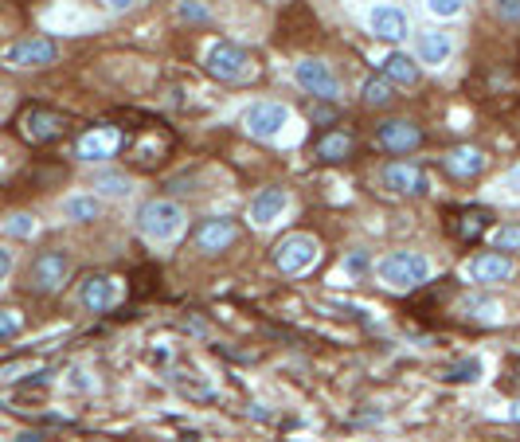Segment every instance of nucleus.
Here are the masks:
<instances>
[{
  "instance_id": "ea45409f",
  "label": "nucleus",
  "mask_w": 520,
  "mask_h": 442,
  "mask_svg": "<svg viewBox=\"0 0 520 442\" xmlns=\"http://www.w3.org/2000/svg\"><path fill=\"white\" fill-rule=\"evenodd\" d=\"M20 442H43L39 430H28V435H20Z\"/></svg>"
},
{
  "instance_id": "412c9836",
  "label": "nucleus",
  "mask_w": 520,
  "mask_h": 442,
  "mask_svg": "<svg viewBox=\"0 0 520 442\" xmlns=\"http://www.w3.org/2000/svg\"><path fill=\"white\" fill-rule=\"evenodd\" d=\"M458 309H462L465 317H473V321H490V325L501 321V301L490 298V294H465L458 301Z\"/></svg>"
},
{
  "instance_id": "423d86ee",
  "label": "nucleus",
  "mask_w": 520,
  "mask_h": 442,
  "mask_svg": "<svg viewBox=\"0 0 520 442\" xmlns=\"http://www.w3.org/2000/svg\"><path fill=\"white\" fill-rule=\"evenodd\" d=\"M294 79L301 82V91L313 94V99L337 102V94H341V79L333 74L329 63H321V59H301V63H294Z\"/></svg>"
},
{
  "instance_id": "2f4dec72",
  "label": "nucleus",
  "mask_w": 520,
  "mask_h": 442,
  "mask_svg": "<svg viewBox=\"0 0 520 442\" xmlns=\"http://www.w3.org/2000/svg\"><path fill=\"white\" fill-rule=\"evenodd\" d=\"M493 13L505 24H520V0H493Z\"/></svg>"
},
{
  "instance_id": "a878e982",
  "label": "nucleus",
  "mask_w": 520,
  "mask_h": 442,
  "mask_svg": "<svg viewBox=\"0 0 520 442\" xmlns=\"http://www.w3.org/2000/svg\"><path fill=\"white\" fill-rule=\"evenodd\" d=\"M349 153H352V137L341 134V129H337V134H325L317 142V157L321 160H344Z\"/></svg>"
},
{
  "instance_id": "393cba45",
  "label": "nucleus",
  "mask_w": 520,
  "mask_h": 442,
  "mask_svg": "<svg viewBox=\"0 0 520 442\" xmlns=\"http://www.w3.org/2000/svg\"><path fill=\"white\" fill-rule=\"evenodd\" d=\"M94 188H99L102 196H110V200H126L129 192H134V180H129L126 172H99Z\"/></svg>"
},
{
  "instance_id": "473e14b6",
  "label": "nucleus",
  "mask_w": 520,
  "mask_h": 442,
  "mask_svg": "<svg viewBox=\"0 0 520 442\" xmlns=\"http://www.w3.org/2000/svg\"><path fill=\"white\" fill-rule=\"evenodd\" d=\"M462 4H465V0H427V8H430V13H435L438 20L458 16V13H462Z\"/></svg>"
},
{
  "instance_id": "c756f323",
  "label": "nucleus",
  "mask_w": 520,
  "mask_h": 442,
  "mask_svg": "<svg viewBox=\"0 0 520 442\" xmlns=\"http://www.w3.org/2000/svg\"><path fill=\"white\" fill-rule=\"evenodd\" d=\"M177 20H184V24H208L212 13L200 4V0H180V4H177Z\"/></svg>"
},
{
  "instance_id": "58836bf2",
  "label": "nucleus",
  "mask_w": 520,
  "mask_h": 442,
  "mask_svg": "<svg viewBox=\"0 0 520 442\" xmlns=\"http://www.w3.org/2000/svg\"><path fill=\"white\" fill-rule=\"evenodd\" d=\"M137 0H106V8H114V13H129Z\"/></svg>"
},
{
  "instance_id": "cd10ccee",
  "label": "nucleus",
  "mask_w": 520,
  "mask_h": 442,
  "mask_svg": "<svg viewBox=\"0 0 520 442\" xmlns=\"http://www.w3.org/2000/svg\"><path fill=\"white\" fill-rule=\"evenodd\" d=\"M24 333V314L20 309H0V344L16 341Z\"/></svg>"
},
{
  "instance_id": "aec40b11",
  "label": "nucleus",
  "mask_w": 520,
  "mask_h": 442,
  "mask_svg": "<svg viewBox=\"0 0 520 442\" xmlns=\"http://www.w3.org/2000/svg\"><path fill=\"white\" fill-rule=\"evenodd\" d=\"M380 67H384V79L395 82V86H415L419 82V63L411 56H403V51H392Z\"/></svg>"
},
{
  "instance_id": "0eeeda50",
  "label": "nucleus",
  "mask_w": 520,
  "mask_h": 442,
  "mask_svg": "<svg viewBox=\"0 0 520 442\" xmlns=\"http://www.w3.org/2000/svg\"><path fill=\"white\" fill-rule=\"evenodd\" d=\"M67 274H71L67 251H43L36 263H31L28 282H31V290H36V294H56V290L67 282Z\"/></svg>"
},
{
  "instance_id": "1a4fd4ad",
  "label": "nucleus",
  "mask_w": 520,
  "mask_h": 442,
  "mask_svg": "<svg viewBox=\"0 0 520 442\" xmlns=\"http://www.w3.org/2000/svg\"><path fill=\"white\" fill-rule=\"evenodd\" d=\"M117 298H122V282L114 274H91L79 286V306L91 309V314H110Z\"/></svg>"
},
{
  "instance_id": "72a5a7b5",
  "label": "nucleus",
  "mask_w": 520,
  "mask_h": 442,
  "mask_svg": "<svg viewBox=\"0 0 520 442\" xmlns=\"http://www.w3.org/2000/svg\"><path fill=\"white\" fill-rule=\"evenodd\" d=\"M8 235H16V239H28L31 231H36V223H31V215H13V220L4 223Z\"/></svg>"
},
{
  "instance_id": "4c0bfd02",
  "label": "nucleus",
  "mask_w": 520,
  "mask_h": 442,
  "mask_svg": "<svg viewBox=\"0 0 520 442\" xmlns=\"http://www.w3.org/2000/svg\"><path fill=\"white\" fill-rule=\"evenodd\" d=\"M505 188H508V192H513V196H520V165H516L513 172H508V180H505Z\"/></svg>"
},
{
  "instance_id": "7c9ffc66",
  "label": "nucleus",
  "mask_w": 520,
  "mask_h": 442,
  "mask_svg": "<svg viewBox=\"0 0 520 442\" xmlns=\"http://www.w3.org/2000/svg\"><path fill=\"white\" fill-rule=\"evenodd\" d=\"M493 251H520V223H505L493 231Z\"/></svg>"
},
{
  "instance_id": "f257e3e1",
  "label": "nucleus",
  "mask_w": 520,
  "mask_h": 442,
  "mask_svg": "<svg viewBox=\"0 0 520 442\" xmlns=\"http://www.w3.org/2000/svg\"><path fill=\"white\" fill-rule=\"evenodd\" d=\"M380 282L387 290H395V294H411V290H419L422 282L430 278V258L419 255V251H392L380 258Z\"/></svg>"
},
{
  "instance_id": "a19ab883",
  "label": "nucleus",
  "mask_w": 520,
  "mask_h": 442,
  "mask_svg": "<svg viewBox=\"0 0 520 442\" xmlns=\"http://www.w3.org/2000/svg\"><path fill=\"white\" fill-rule=\"evenodd\" d=\"M513 419H516V423H520V403H516V407H513Z\"/></svg>"
},
{
  "instance_id": "c85d7f7f",
  "label": "nucleus",
  "mask_w": 520,
  "mask_h": 442,
  "mask_svg": "<svg viewBox=\"0 0 520 442\" xmlns=\"http://www.w3.org/2000/svg\"><path fill=\"white\" fill-rule=\"evenodd\" d=\"M481 360L478 357H465V360H458L454 368L446 372V380H462V384H473V380H481Z\"/></svg>"
},
{
  "instance_id": "f704fd0d",
  "label": "nucleus",
  "mask_w": 520,
  "mask_h": 442,
  "mask_svg": "<svg viewBox=\"0 0 520 442\" xmlns=\"http://www.w3.org/2000/svg\"><path fill=\"white\" fill-rule=\"evenodd\" d=\"M344 266H349V274H360V271H368V255H364V251H352Z\"/></svg>"
},
{
  "instance_id": "4468645a",
  "label": "nucleus",
  "mask_w": 520,
  "mask_h": 442,
  "mask_svg": "<svg viewBox=\"0 0 520 442\" xmlns=\"http://www.w3.org/2000/svg\"><path fill=\"white\" fill-rule=\"evenodd\" d=\"M368 28H372V36L392 39V43L407 39V31H411L407 13H403V8H395V4H376L372 13H368Z\"/></svg>"
},
{
  "instance_id": "bb28decb",
  "label": "nucleus",
  "mask_w": 520,
  "mask_h": 442,
  "mask_svg": "<svg viewBox=\"0 0 520 442\" xmlns=\"http://www.w3.org/2000/svg\"><path fill=\"white\" fill-rule=\"evenodd\" d=\"M360 99H364V106H387L395 99V82H387L384 74H376V79H368L360 86Z\"/></svg>"
},
{
  "instance_id": "ddd939ff",
  "label": "nucleus",
  "mask_w": 520,
  "mask_h": 442,
  "mask_svg": "<svg viewBox=\"0 0 520 442\" xmlns=\"http://www.w3.org/2000/svg\"><path fill=\"white\" fill-rule=\"evenodd\" d=\"M290 208V192L286 188H263L258 196L251 200V208H247V215H251L255 228H270V223H278L282 215H286Z\"/></svg>"
},
{
  "instance_id": "20e7f679",
  "label": "nucleus",
  "mask_w": 520,
  "mask_h": 442,
  "mask_svg": "<svg viewBox=\"0 0 520 442\" xmlns=\"http://www.w3.org/2000/svg\"><path fill=\"white\" fill-rule=\"evenodd\" d=\"M317 258H321V247L306 231L286 235V239L274 247V266H278L282 274H306V271H313V263H317Z\"/></svg>"
},
{
  "instance_id": "b1692460",
  "label": "nucleus",
  "mask_w": 520,
  "mask_h": 442,
  "mask_svg": "<svg viewBox=\"0 0 520 442\" xmlns=\"http://www.w3.org/2000/svg\"><path fill=\"white\" fill-rule=\"evenodd\" d=\"M63 215L74 220V223H91V220H99V215H102V204L94 196H71L67 204H63Z\"/></svg>"
},
{
  "instance_id": "5701e85b",
  "label": "nucleus",
  "mask_w": 520,
  "mask_h": 442,
  "mask_svg": "<svg viewBox=\"0 0 520 442\" xmlns=\"http://www.w3.org/2000/svg\"><path fill=\"white\" fill-rule=\"evenodd\" d=\"M169 384L177 387V392L192 395V400H212V384L204 380V376L188 372V368H172V372H169Z\"/></svg>"
},
{
  "instance_id": "39448f33",
  "label": "nucleus",
  "mask_w": 520,
  "mask_h": 442,
  "mask_svg": "<svg viewBox=\"0 0 520 442\" xmlns=\"http://www.w3.org/2000/svg\"><path fill=\"white\" fill-rule=\"evenodd\" d=\"M16 126H20V134H24V142H31V145L59 142V137L67 134V117L59 110H51V106H28Z\"/></svg>"
},
{
  "instance_id": "f3484780",
  "label": "nucleus",
  "mask_w": 520,
  "mask_h": 442,
  "mask_svg": "<svg viewBox=\"0 0 520 442\" xmlns=\"http://www.w3.org/2000/svg\"><path fill=\"white\" fill-rule=\"evenodd\" d=\"M465 274L473 278V282H505V278H513V263H508L505 255H478L470 258V266H465Z\"/></svg>"
},
{
  "instance_id": "9d476101",
  "label": "nucleus",
  "mask_w": 520,
  "mask_h": 442,
  "mask_svg": "<svg viewBox=\"0 0 520 442\" xmlns=\"http://www.w3.org/2000/svg\"><path fill=\"white\" fill-rule=\"evenodd\" d=\"M59 59V48L43 36H31V39H20L4 51V63L8 67H20V71H31V67H51Z\"/></svg>"
},
{
  "instance_id": "dca6fc26",
  "label": "nucleus",
  "mask_w": 520,
  "mask_h": 442,
  "mask_svg": "<svg viewBox=\"0 0 520 442\" xmlns=\"http://www.w3.org/2000/svg\"><path fill=\"white\" fill-rule=\"evenodd\" d=\"M235 239H239V228H235L231 220H204L200 228H196V247L204 255H220V251H227Z\"/></svg>"
},
{
  "instance_id": "c9c22d12",
  "label": "nucleus",
  "mask_w": 520,
  "mask_h": 442,
  "mask_svg": "<svg viewBox=\"0 0 520 442\" xmlns=\"http://www.w3.org/2000/svg\"><path fill=\"white\" fill-rule=\"evenodd\" d=\"M71 387H74V392H91V376H86L82 368H74L71 372Z\"/></svg>"
},
{
  "instance_id": "a211bd4d",
  "label": "nucleus",
  "mask_w": 520,
  "mask_h": 442,
  "mask_svg": "<svg viewBox=\"0 0 520 442\" xmlns=\"http://www.w3.org/2000/svg\"><path fill=\"white\" fill-rule=\"evenodd\" d=\"M446 172L458 180H470V177H481L485 172V153L473 145H458L454 153H446Z\"/></svg>"
},
{
  "instance_id": "7ed1b4c3",
  "label": "nucleus",
  "mask_w": 520,
  "mask_h": 442,
  "mask_svg": "<svg viewBox=\"0 0 520 442\" xmlns=\"http://www.w3.org/2000/svg\"><path fill=\"white\" fill-rule=\"evenodd\" d=\"M204 67H208L212 79H220V82H247L251 79V71H255V63H251V51H243L239 43H212L208 48V56H204Z\"/></svg>"
},
{
  "instance_id": "4be33fe9",
  "label": "nucleus",
  "mask_w": 520,
  "mask_h": 442,
  "mask_svg": "<svg viewBox=\"0 0 520 442\" xmlns=\"http://www.w3.org/2000/svg\"><path fill=\"white\" fill-rule=\"evenodd\" d=\"M490 220H493V215L485 208H465V212L454 215V235H458L462 243H473L485 228H490Z\"/></svg>"
},
{
  "instance_id": "6ab92c4d",
  "label": "nucleus",
  "mask_w": 520,
  "mask_h": 442,
  "mask_svg": "<svg viewBox=\"0 0 520 442\" xmlns=\"http://www.w3.org/2000/svg\"><path fill=\"white\" fill-rule=\"evenodd\" d=\"M450 51L454 43L446 31H422L419 36V59L427 63V67H442V63H450Z\"/></svg>"
},
{
  "instance_id": "f8f14e48",
  "label": "nucleus",
  "mask_w": 520,
  "mask_h": 442,
  "mask_svg": "<svg viewBox=\"0 0 520 442\" xmlns=\"http://www.w3.org/2000/svg\"><path fill=\"white\" fill-rule=\"evenodd\" d=\"M380 185L387 192H395V196H427L430 192L427 172H419L415 165H384Z\"/></svg>"
},
{
  "instance_id": "6e6552de",
  "label": "nucleus",
  "mask_w": 520,
  "mask_h": 442,
  "mask_svg": "<svg viewBox=\"0 0 520 442\" xmlns=\"http://www.w3.org/2000/svg\"><path fill=\"white\" fill-rule=\"evenodd\" d=\"M290 122V106H282V102H255L251 110L243 114V126H247V134L255 137V142H270V137H278L282 129H286Z\"/></svg>"
},
{
  "instance_id": "9b49d317",
  "label": "nucleus",
  "mask_w": 520,
  "mask_h": 442,
  "mask_svg": "<svg viewBox=\"0 0 520 442\" xmlns=\"http://www.w3.org/2000/svg\"><path fill=\"white\" fill-rule=\"evenodd\" d=\"M117 149H122V129H114V126H94V129H86V134L79 137L74 153H79L82 160H110Z\"/></svg>"
},
{
  "instance_id": "f03ea898",
  "label": "nucleus",
  "mask_w": 520,
  "mask_h": 442,
  "mask_svg": "<svg viewBox=\"0 0 520 442\" xmlns=\"http://www.w3.org/2000/svg\"><path fill=\"white\" fill-rule=\"evenodd\" d=\"M184 208L180 204H172V200H153V204H145L137 215V231L145 235V239H153V243H172L177 235L184 231Z\"/></svg>"
},
{
  "instance_id": "e433bc0d",
  "label": "nucleus",
  "mask_w": 520,
  "mask_h": 442,
  "mask_svg": "<svg viewBox=\"0 0 520 442\" xmlns=\"http://www.w3.org/2000/svg\"><path fill=\"white\" fill-rule=\"evenodd\" d=\"M8 271H13V251H8V247H0V282L8 278Z\"/></svg>"
},
{
  "instance_id": "2eb2a0df",
  "label": "nucleus",
  "mask_w": 520,
  "mask_h": 442,
  "mask_svg": "<svg viewBox=\"0 0 520 442\" xmlns=\"http://www.w3.org/2000/svg\"><path fill=\"white\" fill-rule=\"evenodd\" d=\"M376 142H380V149L399 157V153H411V149L422 145V129L415 122H384L376 129Z\"/></svg>"
}]
</instances>
